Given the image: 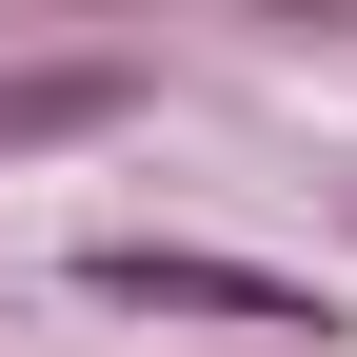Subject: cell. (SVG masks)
I'll list each match as a JSON object with an SVG mask.
<instances>
[{"label": "cell", "instance_id": "7a4b0ae2", "mask_svg": "<svg viewBox=\"0 0 357 357\" xmlns=\"http://www.w3.org/2000/svg\"><path fill=\"white\" fill-rule=\"evenodd\" d=\"M119 119V79L100 60H40V79H0V159H40V139H100Z\"/></svg>", "mask_w": 357, "mask_h": 357}, {"label": "cell", "instance_id": "6da1fadb", "mask_svg": "<svg viewBox=\"0 0 357 357\" xmlns=\"http://www.w3.org/2000/svg\"><path fill=\"white\" fill-rule=\"evenodd\" d=\"M79 278L119 298V318H238V337H337L318 278H278V258H199V238H100Z\"/></svg>", "mask_w": 357, "mask_h": 357}]
</instances>
